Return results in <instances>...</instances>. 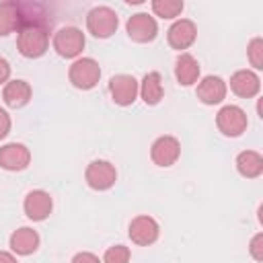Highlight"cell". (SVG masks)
<instances>
[{
    "label": "cell",
    "instance_id": "cell-1",
    "mask_svg": "<svg viewBox=\"0 0 263 263\" xmlns=\"http://www.w3.org/2000/svg\"><path fill=\"white\" fill-rule=\"evenodd\" d=\"M49 47V33L43 25H25L16 31V49L23 58H41Z\"/></svg>",
    "mask_w": 263,
    "mask_h": 263
},
{
    "label": "cell",
    "instance_id": "cell-2",
    "mask_svg": "<svg viewBox=\"0 0 263 263\" xmlns=\"http://www.w3.org/2000/svg\"><path fill=\"white\" fill-rule=\"evenodd\" d=\"M68 80L74 88L80 90H90L99 84L101 80V66L92 58H78L72 62L68 70Z\"/></svg>",
    "mask_w": 263,
    "mask_h": 263
},
{
    "label": "cell",
    "instance_id": "cell-3",
    "mask_svg": "<svg viewBox=\"0 0 263 263\" xmlns=\"http://www.w3.org/2000/svg\"><path fill=\"white\" fill-rule=\"evenodd\" d=\"M51 45L58 55H62L66 60H72V58L78 60V55L82 53V49L86 45V37L78 27H62L53 33Z\"/></svg>",
    "mask_w": 263,
    "mask_h": 263
},
{
    "label": "cell",
    "instance_id": "cell-4",
    "mask_svg": "<svg viewBox=\"0 0 263 263\" xmlns=\"http://www.w3.org/2000/svg\"><path fill=\"white\" fill-rule=\"evenodd\" d=\"M119 27V16L113 8L109 6H95L86 14V29L92 37L97 39H107L111 37Z\"/></svg>",
    "mask_w": 263,
    "mask_h": 263
},
{
    "label": "cell",
    "instance_id": "cell-5",
    "mask_svg": "<svg viewBox=\"0 0 263 263\" xmlns=\"http://www.w3.org/2000/svg\"><path fill=\"white\" fill-rule=\"evenodd\" d=\"M216 125L224 136L238 138L242 136V132H247L249 119H247L245 109H240L238 105H224L216 113Z\"/></svg>",
    "mask_w": 263,
    "mask_h": 263
},
{
    "label": "cell",
    "instance_id": "cell-6",
    "mask_svg": "<svg viewBox=\"0 0 263 263\" xmlns=\"http://www.w3.org/2000/svg\"><path fill=\"white\" fill-rule=\"evenodd\" d=\"M84 181L95 191H107L117 181V171L109 160H92L84 171Z\"/></svg>",
    "mask_w": 263,
    "mask_h": 263
},
{
    "label": "cell",
    "instance_id": "cell-7",
    "mask_svg": "<svg viewBox=\"0 0 263 263\" xmlns=\"http://www.w3.org/2000/svg\"><path fill=\"white\" fill-rule=\"evenodd\" d=\"M125 31H127V37L132 41H136V43H150L158 35V25H156V18L150 16L148 12H136V14H132L127 18Z\"/></svg>",
    "mask_w": 263,
    "mask_h": 263
},
{
    "label": "cell",
    "instance_id": "cell-8",
    "mask_svg": "<svg viewBox=\"0 0 263 263\" xmlns=\"http://www.w3.org/2000/svg\"><path fill=\"white\" fill-rule=\"evenodd\" d=\"M127 234L132 238L134 245L138 247H148V245H154L160 236V226L158 222L148 216V214H142V216H136L132 222H129V228H127Z\"/></svg>",
    "mask_w": 263,
    "mask_h": 263
},
{
    "label": "cell",
    "instance_id": "cell-9",
    "mask_svg": "<svg viewBox=\"0 0 263 263\" xmlns=\"http://www.w3.org/2000/svg\"><path fill=\"white\" fill-rule=\"evenodd\" d=\"M109 92L115 105L127 107L132 105L140 95V82L132 74H115L109 80Z\"/></svg>",
    "mask_w": 263,
    "mask_h": 263
},
{
    "label": "cell",
    "instance_id": "cell-10",
    "mask_svg": "<svg viewBox=\"0 0 263 263\" xmlns=\"http://www.w3.org/2000/svg\"><path fill=\"white\" fill-rule=\"evenodd\" d=\"M181 156V142L175 136H160L150 146V158L156 166H173Z\"/></svg>",
    "mask_w": 263,
    "mask_h": 263
},
{
    "label": "cell",
    "instance_id": "cell-11",
    "mask_svg": "<svg viewBox=\"0 0 263 263\" xmlns=\"http://www.w3.org/2000/svg\"><path fill=\"white\" fill-rule=\"evenodd\" d=\"M23 210H25V216L33 222H43L45 218H49L51 210H53V199L47 191L43 189H33L25 195V201H23Z\"/></svg>",
    "mask_w": 263,
    "mask_h": 263
},
{
    "label": "cell",
    "instance_id": "cell-12",
    "mask_svg": "<svg viewBox=\"0 0 263 263\" xmlns=\"http://www.w3.org/2000/svg\"><path fill=\"white\" fill-rule=\"evenodd\" d=\"M31 164V150L21 142H8L0 148V168L16 173Z\"/></svg>",
    "mask_w": 263,
    "mask_h": 263
},
{
    "label": "cell",
    "instance_id": "cell-13",
    "mask_svg": "<svg viewBox=\"0 0 263 263\" xmlns=\"http://www.w3.org/2000/svg\"><path fill=\"white\" fill-rule=\"evenodd\" d=\"M195 39H197V27L191 18H177L166 31V41L177 51L191 47Z\"/></svg>",
    "mask_w": 263,
    "mask_h": 263
},
{
    "label": "cell",
    "instance_id": "cell-14",
    "mask_svg": "<svg viewBox=\"0 0 263 263\" xmlns=\"http://www.w3.org/2000/svg\"><path fill=\"white\" fill-rule=\"evenodd\" d=\"M226 92H228V84L220 76L210 74L197 82V99L203 105H220L226 99Z\"/></svg>",
    "mask_w": 263,
    "mask_h": 263
},
{
    "label": "cell",
    "instance_id": "cell-15",
    "mask_svg": "<svg viewBox=\"0 0 263 263\" xmlns=\"http://www.w3.org/2000/svg\"><path fill=\"white\" fill-rule=\"evenodd\" d=\"M230 90L240 99H253L261 90V78L253 70H236L230 76Z\"/></svg>",
    "mask_w": 263,
    "mask_h": 263
},
{
    "label": "cell",
    "instance_id": "cell-16",
    "mask_svg": "<svg viewBox=\"0 0 263 263\" xmlns=\"http://www.w3.org/2000/svg\"><path fill=\"white\" fill-rule=\"evenodd\" d=\"M31 97H33L31 84H29L27 80H21V78L8 80V82L4 84V88H2V101H4V105L10 107V109H21V107H25V105L31 101Z\"/></svg>",
    "mask_w": 263,
    "mask_h": 263
},
{
    "label": "cell",
    "instance_id": "cell-17",
    "mask_svg": "<svg viewBox=\"0 0 263 263\" xmlns=\"http://www.w3.org/2000/svg\"><path fill=\"white\" fill-rule=\"evenodd\" d=\"M8 245H10V251L14 255L27 257L39 249V234H37V230L29 228V226H21L10 234Z\"/></svg>",
    "mask_w": 263,
    "mask_h": 263
},
{
    "label": "cell",
    "instance_id": "cell-18",
    "mask_svg": "<svg viewBox=\"0 0 263 263\" xmlns=\"http://www.w3.org/2000/svg\"><path fill=\"white\" fill-rule=\"evenodd\" d=\"M175 78L181 86H193L199 82V62L187 51L179 53L175 62Z\"/></svg>",
    "mask_w": 263,
    "mask_h": 263
},
{
    "label": "cell",
    "instance_id": "cell-19",
    "mask_svg": "<svg viewBox=\"0 0 263 263\" xmlns=\"http://www.w3.org/2000/svg\"><path fill=\"white\" fill-rule=\"evenodd\" d=\"M23 25V6L21 2H0V37H6L18 31Z\"/></svg>",
    "mask_w": 263,
    "mask_h": 263
},
{
    "label": "cell",
    "instance_id": "cell-20",
    "mask_svg": "<svg viewBox=\"0 0 263 263\" xmlns=\"http://www.w3.org/2000/svg\"><path fill=\"white\" fill-rule=\"evenodd\" d=\"M140 97L146 105H158L164 97V86H162V76L160 72H148L144 74L140 82Z\"/></svg>",
    "mask_w": 263,
    "mask_h": 263
},
{
    "label": "cell",
    "instance_id": "cell-21",
    "mask_svg": "<svg viewBox=\"0 0 263 263\" xmlns=\"http://www.w3.org/2000/svg\"><path fill=\"white\" fill-rule=\"evenodd\" d=\"M236 171L245 179H257L263 173V156L257 150H242L236 156Z\"/></svg>",
    "mask_w": 263,
    "mask_h": 263
},
{
    "label": "cell",
    "instance_id": "cell-22",
    "mask_svg": "<svg viewBox=\"0 0 263 263\" xmlns=\"http://www.w3.org/2000/svg\"><path fill=\"white\" fill-rule=\"evenodd\" d=\"M150 6H152V12L156 16L166 18V21L177 18L183 12V8H185V4L181 0H152Z\"/></svg>",
    "mask_w": 263,
    "mask_h": 263
},
{
    "label": "cell",
    "instance_id": "cell-23",
    "mask_svg": "<svg viewBox=\"0 0 263 263\" xmlns=\"http://www.w3.org/2000/svg\"><path fill=\"white\" fill-rule=\"evenodd\" d=\"M247 58L255 70H263V39L255 37L247 45Z\"/></svg>",
    "mask_w": 263,
    "mask_h": 263
},
{
    "label": "cell",
    "instance_id": "cell-24",
    "mask_svg": "<svg viewBox=\"0 0 263 263\" xmlns=\"http://www.w3.org/2000/svg\"><path fill=\"white\" fill-rule=\"evenodd\" d=\"M129 249L125 245H113L105 251L103 255V263H129Z\"/></svg>",
    "mask_w": 263,
    "mask_h": 263
},
{
    "label": "cell",
    "instance_id": "cell-25",
    "mask_svg": "<svg viewBox=\"0 0 263 263\" xmlns=\"http://www.w3.org/2000/svg\"><path fill=\"white\" fill-rule=\"evenodd\" d=\"M249 253L255 261H263V232H257L249 242Z\"/></svg>",
    "mask_w": 263,
    "mask_h": 263
},
{
    "label": "cell",
    "instance_id": "cell-26",
    "mask_svg": "<svg viewBox=\"0 0 263 263\" xmlns=\"http://www.w3.org/2000/svg\"><path fill=\"white\" fill-rule=\"evenodd\" d=\"M70 263H103L95 253H90V251H80V253H76L74 257H72V261Z\"/></svg>",
    "mask_w": 263,
    "mask_h": 263
},
{
    "label": "cell",
    "instance_id": "cell-27",
    "mask_svg": "<svg viewBox=\"0 0 263 263\" xmlns=\"http://www.w3.org/2000/svg\"><path fill=\"white\" fill-rule=\"evenodd\" d=\"M10 125H12L10 115L0 107V140H4V138L10 134Z\"/></svg>",
    "mask_w": 263,
    "mask_h": 263
},
{
    "label": "cell",
    "instance_id": "cell-28",
    "mask_svg": "<svg viewBox=\"0 0 263 263\" xmlns=\"http://www.w3.org/2000/svg\"><path fill=\"white\" fill-rule=\"evenodd\" d=\"M10 78V64L6 58L0 55V84H6Z\"/></svg>",
    "mask_w": 263,
    "mask_h": 263
},
{
    "label": "cell",
    "instance_id": "cell-29",
    "mask_svg": "<svg viewBox=\"0 0 263 263\" xmlns=\"http://www.w3.org/2000/svg\"><path fill=\"white\" fill-rule=\"evenodd\" d=\"M0 263H18V261H16V257H14L12 253L0 251Z\"/></svg>",
    "mask_w": 263,
    "mask_h": 263
}]
</instances>
